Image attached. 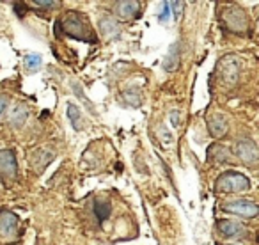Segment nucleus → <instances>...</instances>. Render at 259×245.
Instances as JSON below:
<instances>
[{"label":"nucleus","mask_w":259,"mask_h":245,"mask_svg":"<svg viewBox=\"0 0 259 245\" xmlns=\"http://www.w3.org/2000/svg\"><path fill=\"white\" fill-rule=\"evenodd\" d=\"M59 25H61L62 34L69 37H75L80 41H91V43L96 41V36L91 29L89 22L80 13H68L64 18L59 20Z\"/></svg>","instance_id":"obj_1"},{"label":"nucleus","mask_w":259,"mask_h":245,"mask_svg":"<svg viewBox=\"0 0 259 245\" xmlns=\"http://www.w3.org/2000/svg\"><path fill=\"white\" fill-rule=\"evenodd\" d=\"M250 188V180L245 174L236 173V171H227L220 174L215 185V192L220 194H233V192H243Z\"/></svg>","instance_id":"obj_2"},{"label":"nucleus","mask_w":259,"mask_h":245,"mask_svg":"<svg viewBox=\"0 0 259 245\" xmlns=\"http://www.w3.org/2000/svg\"><path fill=\"white\" fill-rule=\"evenodd\" d=\"M222 22L226 23V27L231 32L243 34L248 29V18L245 15V11L236 6H229L222 11Z\"/></svg>","instance_id":"obj_3"},{"label":"nucleus","mask_w":259,"mask_h":245,"mask_svg":"<svg viewBox=\"0 0 259 245\" xmlns=\"http://www.w3.org/2000/svg\"><path fill=\"white\" fill-rule=\"evenodd\" d=\"M224 212L234 213V215L245 217V219H254L257 215L259 208L255 202L247 201V199H236V201H231L224 205Z\"/></svg>","instance_id":"obj_4"},{"label":"nucleus","mask_w":259,"mask_h":245,"mask_svg":"<svg viewBox=\"0 0 259 245\" xmlns=\"http://www.w3.org/2000/svg\"><path fill=\"white\" fill-rule=\"evenodd\" d=\"M236 155L238 158L241 160L243 164H247L248 167H254L255 164H257V146H255L254 141H250V139H243V141H240L236 144Z\"/></svg>","instance_id":"obj_5"},{"label":"nucleus","mask_w":259,"mask_h":245,"mask_svg":"<svg viewBox=\"0 0 259 245\" xmlns=\"http://www.w3.org/2000/svg\"><path fill=\"white\" fill-rule=\"evenodd\" d=\"M16 156L11 149H6V151H0V176L9 178V180H15L16 176Z\"/></svg>","instance_id":"obj_6"},{"label":"nucleus","mask_w":259,"mask_h":245,"mask_svg":"<svg viewBox=\"0 0 259 245\" xmlns=\"http://www.w3.org/2000/svg\"><path fill=\"white\" fill-rule=\"evenodd\" d=\"M18 217L13 212H0V234L6 238H13L18 231Z\"/></svg>","instance_id":"obj_7"},{"label":"nucleus","mask_w":259,"mask_h":245,"mask_svg":"<svg viewBox=\"0 0 259 245\" xmlns=\"http://www.w3.org/2000/svg\"><path fill=\"white\" fill-rule=\"evenodd\" d=\"M217 229L224 238H243L247 234V229L241 224L233 222V220H220L217 224Z\"/></svg>","instance_id":"obj_8"},{"label":"nucleus","mask_w":259,"mask_h":245,"mask_svg":"<svg viewBox=\"0 0 259 245\" xmlns=\"http://www.w3.org/2000/svg\"><path fill=\"white\" fill-rule=\"evenodd\" d=\"M139 15V2H117L115 16L119 20H132Z\"/></svg>","instance_id":"obj_9"},{"label":"nucleus","mask_w":259,"mask_h":245,"mask_svg":"<svg viewBox=\"0 0 259 245\" xmlns=\"http://www.w3.org/2000/svg\"><path fill=\"white\" fill-rule=\"evenodd\" d=\"M208 128H209V134H211L213 137H222V135L227 132V128H229V123H227L226 115L217 114L208 121Z\"/></svg>","instance_id":"obj_10"},{"label":"nucleus","mask_w":259,"mask_h":245,"mask_svg":"<svg viewBox=\"0 0 259 245\" xmlns=\"http://www.w3.org/2000/svg\"><path fill=\"white\" fill-rule=\"evenodd\" d=\"M220 71H222V80L227 84L234 82V80L238 78V64L233 61V59H226V61L222 62Z\"/></svg>","instance_id":"obj_11"},{"label":"nucleus","mask_w":259,"mask_h":245,"mask_svg":"<svg viewBox=\"0 0 259 245\" xmlns=\"http://www.w3.org/2000/svg\"><path fill=\"white\" fill-rule=\"evenodd\" d=\"M54 153H50V155L47 156V151L45 149H37L36 153L32 155V158H30V162H32V166L36 167L37 171H43L45 166H48V164L54 160Z\"/></svg>","instance_id":"obj_12"},{"label":"nucleus","mask_w":259,"mask_h":245,"mask_svg":"<svg viewBox=\"0 0 259 245\" xmlns=\"http://www.w3.org/2000/svg\"><path fill=\"white\" fill-rule=\"evenodd\" d=\"M27 117H29V110H27V107H23V105H16V107L13 108V114H11L13 127H22L23 123L27 121Z\"/></svg>","instance_id":"obj_13"},{"label":"nucleus","mask_w":259,"mask_h":245,"mask_svg":"<svg viewBox=\"0 0 259 245\" xmlns=\"http://www.w3.org/2000/svg\"><path fill=\"white\" fill-rule=\"evenodd\" d=\"M101 29H103V34L107 37H117L119 36V25H117V22L112 20V18L101 20Z\"/></svg>","instance_id":"obj_14"},{"label":"nucleus","mask_w":259,"mask_h":245,"mask_svg":"<svg viewBox=\"0 0 259 245\" xmlns=\"http://www.w3.org/2000/svg\"><path fill=\"white\" fill-rule=\"evenodd\" d=\"M209 160H215L217 164L229 162V153H227V149L222 148V146H211V148H209Z\"/></svg>","instance_id":"obj_15"},{"label":"nucleus","mask_w":259,"mask_h":245,"mask_svg":"<svg viewBox=\"0 0 259 245\" xmlns=\"http://www.w3.org/2000/svg\"><path fill=\"white\" fill-rule=\"evenodd\" d=\"M110 205H108L107 201H96V205H94V213H96L98 220H105L108 219V215H110Z\"/></svg>","instance_id":"obj_16"},{"label":"nucleus","mask_w":259,"mask_h":245,"mask_svg":"<svg viewBox=\"0 0 259 245\" xmlns=\"http://www.w3.org/2000/svg\"><path fill=\"white\" fill-rule=\"evenodd\" d=\"M68 115H69V119H71L73 127H75L76 130H80V128H82V115H80V110L76 105H73V103L68 105Z\"/></svg>","instance_id":"obj_17"},{"label":"nucleus","mask_w":259,"mask_h":245,"mask_svg":"<svg viewBox=\"0 0 259 245\" xmlns=\"http://www.w3.org/2000/svg\"><path fill=\"white\" fill-rule=\"evenodd\" d=\"M41 62H43V57H41L39 54H29L25 57V66L29 71H36V69H39Z\"/></svg>","instance_id":"obj_18"},{"label":"nucleus","mask_w":259,"mask_h":245,"mask_svg":"<svg viewBox=\"0 0 259 245\" xmlns=\"http://www.w3.org/2000/svg\"><path fill=\"white\" fill-rule=\"evenodd\" d=\"M30 6H34V8H59V6H61V2H54V0H47V2L34 0V2H30Z\"/></svg>","instance_id":"obj_19"},{"label":"nucleus","mask_w":259,"mask_h":245,"mask_svg":"<svg viewBox=\"0 0 259 245\" xmlns=\"http://www.w3.org/2000/svg\"><path fill=\"white\" fill-rule=\"evenodd\" d=\"M169 16H170V6H169V2H163V9H162V13H160L158 20L160 22H167Z\"/></svg>","instance_id":"obj_20"},{"label":"nucleus","mask_w":259,"mask_h":245,"mask_svg":"<svg viewBox=\"0 0 259 245\" xmlns=\"http://www.w3.org/2000/svg\"><path fill=\"white\" fill-rule=\"evenodd\" d=\"M6 107H8V98H6V96H0V115H2V112H4Z\"/></svg>","instance_id":"obj_21"},{"label":"nucleus","mask_w":259,"mask_h":245,"mask_svg":"<svg viewBox=\"0 0 259 245\" xmlns=\"http://www.w3.org/2000/svg\"><path fill=\"white\" fill-rule=\"evenodd\" d=\"M233 245H241V243H233Z\"/></svg>","instance_id":"obj_22"}]
</instances>
